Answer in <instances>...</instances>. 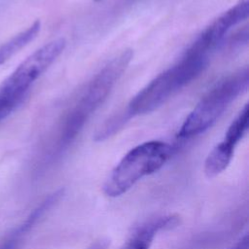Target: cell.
Here are the masks:
<instances>
[{"label": "cell", "mask_w": 249, "mask_h": 249, "mask_svg": "<svg viewBox=\"0 0 249 249\" xmlns=\"http://www.w3.org/2000/svg\"><path fill=\"white\" fill-rule=\"evenodd\" d=\"M52 208L50 201L43 200L28 217L17 228H15L0 244V249H18L25 235L38 223V221Z\"/></svg>", "instance_id": "ba28073f"}, {"label": "cell", "mask_w": 249, "mask_h": 249, "mask_svg": "<svg viewBox=\"0 0 249 249\" xmlns=\"http://www.w3.org/2000/svg\"><path fill=\"white\" fill-rule=\"evenodd\" d=\"M207 62L208 53L190 47L180 61L159 74L130 100L125 114L131 118L153 112L199 76Z\"/></svg>", "instance_id": "6da1fadb"}, {"label": "cell", "mask_w": 249, "mask_h": 249, "mask_svg": "<svg viewBox=\"0 0 249 249\" xmlns=\"http://www.w3.org/2000/svg\"><path fill=\"white\" fill-rule=\"evenodd\" d=\"M66 46L63 38L54 39L27 56L0 85V91L26 96L31 85L53 64Z\"/></svg>", "instance_id": "5b68a950"}, {"label": "cell", "mask_w": 249, "mask_h": 249, "mask_svg": "<svg viewBox=\"0 0 249 249\" xmlns=\"http://www.w3.org/2000/svg\"><path fill=\"white\" fill-rule=\"evenodd\" d=\"M231 249H249V237L248 234H245L233 247Z\"/></svg>", "instance_id": "4fadbf2b"}, {"label": "cell", "mask_w": 249, "mask_h": 249, "mask_svg": "<svg viewBox=\"0 0 249 249\" xmlns=\"http://www.w3.org/2000/svg\"><path fill=\"white\" fill-rule=\"evenodd\" d=\"M25 97L0 92V122L13 113Z\"/></svg>", "instance_id": "7c38bea8"}, {"label": "cell", "mask_w": 249, "mask_h": 249, "mask_svg": "<svg viewBox=\"0 0 249 249\" xmlns=\"http://www.w3.org/2000/svg\"><path fill=\"white\" fill-rule=\"evenodd\" d=\"M131 50H125L110 60L87 85L74 108L67 114L61 131V145L71 143L89 116L103 103L109 92L126 69L132 58Z\"/></svg>", "instance_id": "7a4b0ae2"}, {"label": "cell", "mask_w": 249, "mask_h": 249, "mask_svg": "<svg viewBox=\"0 0 249 249\" xmlns=\"http://www.w3.org/2000/svg\"><path fill=\"white\" fill-rule=\"evenodd\" d=\"M179 224L176 215H165L152 218L134 229L131 235L121 249H149L157 234Z\"/></svg>", "instance_id": "52a82bcc"}, {"label": "cell", "mask_w": 249, "mask_h": 249, "mask_svg": "<svg viewBox=\"0 0 249 249\" xmlns=\"http://www.w3.org/2000/svg\"><path fill=\"white\" fill-rule=\"evenodd\" d=\"M106 246H107V243H106V242H104V241H98V242L92 244V245H91L89 248H88V249H105Z\"/></svg>", "instance_id": "5bb4252c"}, {"label": "cell", "mask_w": 249, "mask_h": 249, "mask_svg": "<svg viewBox=\"0 0 249 249\" xmlns=\"http://www.w3.org/2000/svg\"><path fill=\"white\" fill-rule=\"evenodd\" d=\"M249 71L245 67L217 83L184 121L178 136L189 138L208 129L237 96L247 90Z\"/></svg>", "instance_id": "277c9868"}, {"label": "cell", "mask_w": 249, "mask_h": 249, "mask_svg": "<svg viewBox=\"0 0 249 249\" xmlns=\"http://www.w3.org/2000/svg\"><path fill=\"white\" fill-rule=\"evenodd\" d=\"M234 148L223 140L211 150L204 162V173L208 178L216 177L228 167L233 157Z\"/></svg>", "instance_id": "9c48e42d"}, {"label": "cell", "mask_w": 249, "mask_h": 249, "mask_svg": "<svg viewBox=\"0 0 249 249\" xmlns=\"http://www.w3.org/2000/svg\"><path fill=\"white\" fill-rule=\"evenodd\" d=\"M172 155V147L162 141H148L128 151L112 170L103 186L107 196L125 194L139 180L160 170Z\"/></svg>", "instance_id": "3957f363"}, {"label": "cell", "mask_w": 249, "mask_h": 249, "mask_svg": "<svg viewBox=\"0 0 249 249\" xmlns=\"http://www.w3.org/2000/svg\"><path fill=\"white\" fill-rule=\"evenodd\" d=\"M249 127V106L245 104L243 109L239 112L236 118L231 122L229 126L224 140L228 143L236 146L237 143L246 134Z\"/></svg>", "instance_id": "8fae6325"}, {"label": "cell", "mask_w": 249, "mask_h": 249, "mask_svg": "<svg viewBox=\"0 0 249 249\" xmlns=\"http://www.w3.org/2000/svg\"><path fill=\"white\" fill-rule=\"evenodd\" d=\"M249 15V0H239L210 23L192 45L194 48L210 53L225 37L228 31L246 19Z\"/></svg>", "instance_id": "8992f818"}, {"label": "cell", "mask_w": 249, "mask_h": 249, "mask_svg": "<svg viewBox=\"0 0 249 249\" xmlns=\"http://www.w3.org/2000/svg\"><path fill=\"white\" fill-rule=\"evenodd\" d=\"M40 28L41 22L36 20L29 27L3 43L0 46V65L9 60L12 56L28 45L38 35Z\"/></svg>", "instance_id": "30bf717a"}]
</instances>
